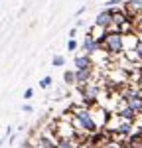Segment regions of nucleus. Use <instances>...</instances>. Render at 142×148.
<instances>
[{
  "instance_id": "nucleus-1",
  "label": "nucleus",
  "mask_w": 142,
  "mask_h": 148,
  "mask_svg": "<svg viewBox=\"0 0 142 148\" xmlns=\"http://www.w3.org/2000/svg\"><path fill=\"white\" fill-rule=\"evenodd\" d=\"M73 126H79L85 134H95L99 132L97 130V123H95V114L91 109H85V107H75L73 109Z\"/></svg>"
},
{
  "instance_id": "nucleus-2",
  "label": "nucleus",
  "mask_w": 142,
  "mask_h": 148,
  "mask_svg": "<svg viewBox=\"0 0 142 148\" xmlns=\"http://www.w3.org/2000/svg\"><path fill=\"white\" fill-rule=\"evenodd\" d=\"M99 46L105 47L109 53H120L124 49V38L120 32H105L99 40Z\"/></svg>"
},
{
  "instance_id": "nucleus-3",
  "label": "nucleus",
  "mask_w": 142,
  "mask_h": 148,
  "mask_svg": "<svg viewBox=\"0 0 142 148\" xmlns=\"http://www.w3.org/2000/svg\"><path fill=\"white\" fill-rule=\"evenodd\" d=\"M99 91H101V87H99L97 81H89V83L81 85L83 101L87 103V105H89V103H95V101H97V97H99Z\"/></svg>"
},
{
  "instance_id": "nucleus-4",
  "label": "nucleus",
  "mask_w": 142,
  "mask_h": 148,
  "mask_svg": "<svg viewBox=\"0 0 142 148\" xmlns=\"http://www.w3.org/2000/svg\"><path fill=\"white\" fill-rule=\"evenodd\" d=\"M81 49H83V53H87V56H91L93 57L99 49H101V46H99V42H97V36L89 30V34L83 38V44H81Z\"/></svg>"
},
{
  "instance_id": "nucleus-5",
  "label": "nucleus",
  "mask_w": 142,
  "mask_h": 148,
  "mask_svg": "<svg viewBox=\"0 0 142 148\" xmlns=\"http://www.w3.org/2000/svg\"><path fill=\"white\" fill-rule=\"evenodd\" d=\"M113 24V10H101L95 18V28H101V30H109V26Z\"/></svg>"
},
{
  "instance_id": "nucleus-6",
  "label": "nucleus",
  "mask_w": 142,
  "mask_h": 148,
  "mask_svg": "<svg viewBox=\"0 0 142 148\" xmlns=\"http://www.w3.org/2000/svg\"><path fill=\"white\" fill-rule=\"evenodd\" d=\"M73 67L75 71H83V69H93V57L87 53H77L73 57Z\"/></svg>"
},
{
  "instance_id": "nucleus-7",
  "label": "nucleus",
  "mask_w": 142,
  "mask_h": 148,
  "mask_svg": "<svg viewBox=\"0 0 142 148\" xmlns=\"http://www.w3.org/2000/svg\"><path fill=\"white\" fill-rule=\"evenodd\" d=\"M93 81V69H83V71H75V85H85Z\"/></svg>"
},
{
  "instance_id": "nucleus-8",
  "label": "nucleus",
  "mask_w": 142,
  "mask_h": 148,
  "mask_svg": "<svg viewBox=\"0 0 142 148\" xmlns=\"http://www.w3.org/2000/svg\"><path fill=\"white\" fill-rule=\"evenodd\" d=\"M126 107H130L132 111H140L142 109V97L140 95H126Z\"/></svg>"
},
{
  "instance_id": "nucleus-9",
  "label": "nucleus",
  "mask_w": 142,
  "mask_h": 148,
  "mask_svg": "<svg viewBox=\"0 0 142 148\" xmlns=\"http://www.w3.org/2000/svg\"><path fill=\"white\" fill-rule=\"evenodd\" d=\"M134 113H136V111H132L130 107H124V109H120V111H118V116H120L122 121H126V123H130V121L134 119Z\"/></svg>"
},
{
  "instance_id": "nucleus-10",
  "label": "nucleus",
  "mask_w": 142,
  "mask_h": 148,
  "mask_svg": "<svg viewBox=\"0 0 142 148\" xmlns=\"http://www.w3.org/2000/svg\"><path fill=\"white\" fill-rule=\"evenodd\" d=\"M55 148H75V142H73V138H57Z\"/></svg>"
},
{
  "instance_id": "nucleus-11",
  "label": "nucleus",
  "mask_w": 142,
  "mask_h": 148,
  "mask_svg": "<svg viewBox=\"0 0 142 148\" xmlns=\"http://www.w3.org/2000/svg\"><path fill=\"white\" fill-rule=\"evenodd\" d=\"M63 81H65V85H75V69H65Z\"/></svg>"
},
{
  "instance_id": "nucleus-12",
  "label": "nucleus",
  "mask_w": 142,
  "mask_h": 148,
  "mask_svg": "<svg viewBox=\"0 0 142 148\" xmlns=\"http://www.w3.org/2000/svg\"><path fill=\"white\" fill-rule=\"evenodd\" d=\"M65 65V57L63 56H53V59H51V67H63Z\"/></svg>"
},
{
  "instance_id": "nucleus-13",
  "label": "nucleus",
  "mask_w": 142,
  "mask_h": 148,
  "mask_svg": "<svg viewBox=\"0 0 142 148\" xmlns=\"http://www.w3.org/2000/svg\"><path fill=\"white\" fill-rule=\"evenodd\" d=\"M51 75H46V77H42V79H40V83H38V85H40V87H42V89H49V87H51Z\"/></svg>"
},
{
  "instance_id": "nucleus-14",
  "label": "nucleus",
  "mask_w": 142,
  "mask_h": 148,
  "mask_svg": "<svg viewBox=\"0 0 142 148\" xmlns=\"http://www.w3.org/2000/svg\"><path fill=\"white\" fill-rule=\"evenodd\" d=\"M120 2H122V0H106L105 2V10H115Z\"/></svg>"
},
{
  "instance_id": "nucleus-15",
  "label": "nucleus",
  "mask_w": 142,
  "mask_h": 148,
  "mask_svg": "<svg viewBox=\"0 0 142 148\" xmlns=\"http://www.w3.org/2000/svg\"><path fill=\"white\" fill-rule=\"evenodd\" d=\"M117 130L120 132V134H130V123H126V121H124V123L118 126Z\"/></svg>"
},
{
  "instance_id": "nucleus-16",
  "label": "nucleus",
  "mask_w": 142,
  "mask_h": 148,
  "mask_svg": "<svg viewBox=\"0 0 142 148\" xmlns=\"http://www.w3.org/2000/svg\"><path fill=\"white\" fill-rule=\"evenodd\" d=\"M77 47H79V42H77V40H69V42H67V49H69V51H75Z\"/></svg>"
},
{
  "instance_id": "nucleus-17",
  "label": "nucleus",
  "mask_w": 142,
  "mask_h": 148,
  "mask_svg": "<svg viewBox=\"0 0 142 148\" xmlns=\"http://www.w3.org/2000/svg\"><path fill=\"white\" fill-rule=\"evenodd\" d=\"M101 148H122V146H120L118 142H109V140H106V142H105Z\"/></svg>"
},
{
  "instance_id": "nucleus-18",
  "label": "nucleus",
  "mask_w": 142,
  "mask_h": 148,
  "mask_svg": "<svg viewBox=\"0 0 142 148\" xmlns=\"http://www.w3.org/2000/svg\"><path fill=\"white\" fill-rule=\"evenodd\" d=\"M32 97H34V89H30V87H28V89L24 91V99H32Z\"/></svg>"
},
{
  "instance_id": "nucleus-19",
  "label": "nucleus",
  "mask_w": 142,
  "mask_h": 148,
  "mask_svg": "<svg viewBox=\"0 0 142 148\" xmlns=\"http://www.w3.org/2000/svg\"><path fill=\"white\" fill-rule=\"evenodd\" d=\"M134 51H136V56H138V57L142 59V42H138V44H136V47H134Z\"/></svg>"
},
{
  "instance_id": "nucleus-20",
  "label": "nucleus",
  "mask_w": 142,
  "mask_h": 148,
  "mask_svg": "<svg viewBox=\"0 0 142 148\" xmlns=\"http://www.w3.org/2000/svg\"><path fill=\"white\" fill-rule=\"evenodd\" d=\"M22 111H24V113H34V107L26 103V105H22Z\"/></svg>"
},
{
  "instance_id": "nucleus-21",
  "label": "nucleus",
  "mask_w": 142,
  "mask_h": 148,
  "mask_svg": "<svg viewBox=\"0 0 142 148\" xmlns=\"http://www.w3.org/2000/svg\"><path fill=\"white\" fill-rule=\"evenodd\" d=\"M69 40H77V28H71L69 30Z\"/></svg>"
},
{
  "instance_id": "nucleus-22",
  "label": "nucleus",
  "mask_w": 142,
  "mask_h": 148,
  "mask_svg": "<svg viewBox=\"0 0 142 148\" xmlns=\"http://www.w3.org/2000/svg\"><path fill=\"white\" fill-rule=\"evenodd\" d=\"M4 140H6V138H0V144H2V142H4Z\"/></svg>"
},
{
  "instance_id": "nucleus-23",
  "label": "nucleus",
  "mask_w": 142,
  "mask_h": 148,
  "mask_svg": "<svg viewBox=\"0 0 142 148\" xmlns=\"http://www.w3.org/2000/svg\"><path fill=\"white\" fill-rule=\"evenodd\" d=\"M32 148H36V146H32Z\"/></svg>"
}]
</instances>
